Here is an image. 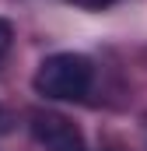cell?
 Returning <instances> with one entry per match:
<instances>
[{"instance_id":"obj_5","label":"cell","mask_w":147,"mask_h":151,"mask_svg":"<svg viewBox=\"0 0 147 151\" xmlns=\"http://www.w3.org/2000/svg\"><path fill=\"white\" fill-rule=\"evenodd\" d=\"M7 127H11V116H7V109H4V106H0V134H4Z\"/></svg>"},{"instance_id":"obj_2","label":"cell","mask_w":147,"mask_h":151,"mask_svg":"<svg viewBox=\"0 0 147 151\" xmlns=\"http://www.w3.org/2000/svg\"><path fill=\"white\" fill-rule=\"evenodd\" d=\"M28 119H32V137L46 151H88L84 134L70 116L56 113V109H35Z\"/></svg>"},{"instance_id":"obj_4","label":"cell","mask_w":147,"mask_h":151,"mask_svg":"<svg viewBox=\"0 0 147 151\" xmlns=\"http://www.w3.org/2000/svg\"><path fill=\"white\" fill-rule=\"evenodd\" d=\"M70 4L84 7V11H105V7H112V4H116V0H70Z\"/></svg>"},{"instance_id":"obj_3","label":"cell","mask_w":147,"mask_h":151,"mask_svg":"<svg viewBox=\"0 0 147 151\" xmlns=\"http://www.w3.org/2000/svg\"><path fill=\"white\" fill-rule=\"evenodd\" d=\"M11 46H14V28H11V21H7V18H0V63L7 60Z\"/></svg>"},{"instance_id":"obj_1","label":"cell","mask_w":147,"mask_h":151,"mask_svg":"<svg viewBox=\"0 0 147 151\" xmlns=\"http://www.w3.org/2000/svg\"><path fill=\"white\" fill-rule=\"evenodd\" d=\"M95 67L84 53H53L39 63L32 88L42 99H56V102H77L91 91Z\"/></svg>"}]
</instances>
